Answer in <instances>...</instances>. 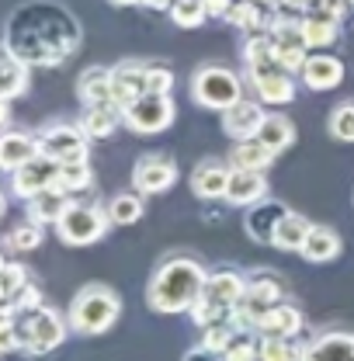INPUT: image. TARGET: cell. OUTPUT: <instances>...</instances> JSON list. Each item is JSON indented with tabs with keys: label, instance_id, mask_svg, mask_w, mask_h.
Segmentation results:
<instances>
[{
	"label": "cell",
	"instance_id": "ac0fdd59",
	"mask_svg": "<svg viewBox=\"0 0 354 361\" xmlns=\"http://www.w3.org/2000/svg\"><path fill=\"white\" fill-rule=\"evenodd\" d=\"M299 77H303V84L310 90H334L341 87V80H344V63L337 56H330V52H316V56L306 59Z\"/></svg>",
	"mask_w": 354,
	"mask_h": 361
},
{
	"label": "cell",
	"instance_id": "c3c4849f",
	"mask_svg": "<svg viewBox=\"0 0 354 361\" xmlns=\"http://www.w3.org/2000/svg\"><path fill=\"white\" fill-rule=\"evenodd\" d=\"M261 7H281V0H257Z\"/></svg>",
	"mask_w": 354,
	"mask_h": 361
},
{
	"label": "cell",
	"instance_id": "e575fe53",
	"mask_svg": "<svg viewBox=\"0 0 354 361\" xmlns=\"http://www.w3.org/2000/svg\"><path fill=\"white\" fill-rule=\"evenodd\" d=\"M261 361H303V344H295V337H261Z\"/></svg>",
	"mask_w": 354,
	"mask_h": 361
},
{
	"label": "cell",
	"instance_id": "5bb4252c",
	"mask_svg": "<svg viewBox=\"0 0 354 361\" xmlns=\"http://www.w3.org/2000/svg\"><path fill=\"white\" fill-rule=\"evenodd\" d=\"M111 73H115V104L118 108H126V104H133L135 97L149 94V63L126 59Z\"/></svg>",
	"mask_w": 354,
	"mask_h": 361
},
{
	"label": "cell",
	"instance_id": "b9f144b4",
	"mask_svg": "<svg viewBox=\"0 0 354 361\" xmlns=\"http://www.w3.org/2000/svg\"><path fill=\"white\" fill-rule=\"evenodd\" d=\"M149 90H153V94H171V90H174V73H171L167 66L149 63Z\"/></svg>",
	"mask_w": 354,
	"mask_h": 361
},
{
	"label": "cell",
	"instance_id": "7402d4cb",
	"mask_svg": "<svg viewBox=\"0 0 354 361\" xmlns=\"http://www.w3.org/2000/svg\"><path fill=\"white\" fill-rule=\"evenodd\" d=\"M70 195L66 191H59V188H45V191H39L35 198H28L25 205H28V219H35V223L42 226H56L59 219H63V212L70 209Z\"/></svg>",
	"mask_w": 354,
	"mask_h": 361
},
{
	"label": "cell",
	"instance_id": "8fae6325",
	"mask_svg": "<svg viewBox=\"0 0 354 361\" xmlns=\"http://www.w3.org/2000/svg\"><path fill=\"white\" fill-rule=\"evenodd\" d=\"M177 180V164L167 153H146L139 157L133 167V188L142 195H160V191H171Z\"/></svg>",
	"mask_w": 354,
	"mask_h": 361
},
{
	"label": "cell",
	"instance_id": "9c48e42d",
	"mask_svg": "<svg viewBox=\"0 0 354 361\" xmlns=\"http://www.w3.org/2000/svg\"><path fill=\"white\" fill-rule=\"evenodd\" d=\"M247 77H250V87L257 94V101H264V104H288V101H295V73H288L274 59L247 66Z\"/></svg>",
	"mask_w": 354,
	"mask_h": 361
},
{
	"label": "cell",
	"instance_id": "d6986e66",
	"mask_svg": "<svg viewBox=\"0 0 354 361\" xmlns=\"http://www.w3.org/2000/svg\"><path fill=\"white\" fill-rule=\"evenodd\" d=\"M288 209L281 205V202H271V198H261L257 205H250L247 209V216H243V229L250 233V240H257V243H271L274 240V229L281 223V216H285Z\"/></svg>",
	"mask_w": 354,
	"mask_h": 361
},
{
	"label": "cell",
	"instance_id": "ab89813d",
	"mask_svg": "<svg viewBox=\"0 0 354 361\" xmlns=\"http://www.w3.org/2000/svg\"><path fill=\"white\" fill-rule=\"evenodd\" d=\"M330 135L341 142H354V101H344L330 111Z\"/></svg>",
	"mask_w": 354,
	"mask_h": 361
},
{
	"label": "cell",
	"instance_id": "d4e9b609",
	"mask_svg": "<svg viewBox=\"0 0 354 361\" xmlns=\"http://www.w3.org/2000/svg\"><path fill=\"white\" fill-rule=\"evenodd\" d=\"M299 254H303L310 264H326V261H334V257L341 254V236H337V229L312 223L310 236H306V243H303Z\"/></svg>",
	"mask_w": 354,
	"mask_h": 361
},
{
	"label": "cell",
	"instance_id": "44dd1931",
	"mask_svg": "<svg viewBox=\"0 0 354 361\" xmlns=\"http://www.w3.org/2000/svg\"><path fill=\"white\" fill-rule=\"evenodd\" d=\"M39 135H25V133H4L0 139V167L7 174H14L18 167H25L32 157H39Z\"/></svg>",
	"mask_w": 354,
	"mask_h": 361
},
{
	"label": "cell",
	"instance_id": "4dcf8cb0",
	"mask_svg": "<svg viewBox=\"0 0 354 361\" xmlns=\"http://www.w3.org/2000/svg\"><path fill=\"white\" fill-rule=\"evenodd\" d=\"M226 21H229L233 28L247 32V35H254V32H264V28H267L264 7H261L257 0H233V7H229Z\"/></svg>",
	"mask_w": 354,
	"mask_h": 361
},
{
	"label": "cell",
	"instance_id": "bcb514c9",
	"mask_svg": "<svg viewBox=\"0 0 354 361\" xmlns=\"http://www.w3.org/2000/svg\"><path fill=\"white\" fill-rule=\"evenodd\" d=\"M312 7V0H281V11H288V14H306Z\"/></svg>",
	"mask_w": 354,
	"mask_h": 361
},
{
	"label": "cell",
	"instance_id": "f6af8a7d",
	"mask_svg": "<svg viewBox=\"0 0 354 361\" xmlns=\"http://www.w3.org/2000/svg\"><path fill=\"white\" fill-rule=\"evenodd\" d=\"M229 7H233V0H205L209 18H226V14H229Z\"/></svg>",
	"mask_w": 354,
	"mask_h": 361
},
{
	"label": "cell",
	"instance_id": "ba28073f",
	"mask_svg": "<svg viewBox=\"0 0 354 361\" xmlns=\"http://www.w3.org/2000/svg\"><path fill=\"white\" fill-rule=\"evenodd\" d=\"M122 118H126V126L139 135H157L164 133L171 122H174V101H171V94H142V97H135L133 104H126L122 108Z\"/></svg>",
	"mask_w": 354,
	"mask_h": 361
},
{
	"label": "cell",
	"instance_id": "3957f363",
	"mask_svg": "<svg viewBox=\"0 0 354 361\" xmlns=\"http://www.w3.org/2000/svg\"><path fill=\"white\" fill-rule=\"evenodd\" d=\"M243 292H247V274H240V271H233V268L212 271V274L205 278V285H202L198 302H195L191 313H188L191 316V323H198V326H212V323L229 319L233 306L240 302Z\"/></svg>",
	"mask_w": 354,
	"mask_h": 361
},
{
	"label": "cell",
	"instance_id": "f1b7e54d",
	"mask_svg": "<svg viewBox=\"0 0 354 361\" xmlns=\"http://www.w3.org/2000/svg\"><path fill=\"white\" fill-rule=\"evenodd\" d=\"M310 229H312V223L306 219V216H299V212H285L281 223H278V229H274L271 247H278V250H303Z\"/></svg>",
	"mask_w": 354,
	"mask_h": 361
},
{
	"label": "cell",
	"instance_id": "7c38bea8",
	"mask_svg": "<svg viewBox=\"0 0 354 361\" xmlns=\"http://www.w3.org/2000/svg\"><path fill=\"white\" fill-rule=\"evenodd\" d=\"M56 174H59V164L49 160L45 153H39V157H32L25 167H18V171L11 174V195L21 198V202H28V198H35L39 191L52 188V184H56Z\"/></svg>",
	"mask_w": 354,
	"mask_h": 361
},
{
	"label": "cell",
	"instance_id": "ffe728a7",
	"mask_svg": "<svg viewBox=\"0 0 354 361\" xmlns=\"http://www.w3.org/2000/svg\"><path fill=\"white\" fill-rule=\"evenodd\" d=\"M229 164L222 160H202L195 171H191V191L205 202H216V198H226V184H229Z\"/></svg>",
	"mask_w": 354,
	"mask_h": 361
},
{
	"label": "cell",
	"instance_id": "277c9868",
	"mask_svg": "<svg viewBox=\"0 0 354 361\" xmlns=\"http://www.w3.org/2000/svg\"><path fill=\"white\" fill-rule=\"evenodd\" d=\"M118 316H122V299L108 285H84L66 310L70 326L84 337H97V334L111 330Z\"/></svg>",
	"mask_w": 354,
	"mask_h": 361
},
{
	"label": "cell",
	"instance_id": "4316f807",
	"mask_svg": "<svg viewBox=\"0 0 354 361\" xmlns=\"http://www.w3.org/2000/svg\"><path fill=\"white\" fill-rule=\"evenodd\" d=\"M278 153H271L264 142L254 135V139H236L233 153H229V167H243V171H261L264 174L267 167L274 164Z\"/></svg>",
	"mask_w": 354,
	"mask_h": 361
},
{
	"label": "cell",
	"instance_id": "603a6c76",
	"mask_svg": "<svg viewBox=\"0 0 354 361\" xmlns=\"http://www.w3.org/2000/svg\"><path fill=\"white\" fill-rule=\"evenodd\" d=\"M118 122H126V118H122V108L115 101H108V104H87L84 115H80V129L90 139H108V135L118 129Z\"/></svg>",
	"mask_w": 354,
	"mask_h": 361
},
{
	"label": "cell",
	"instance_id": "cb8c5ba5",
	"mask_svg": "<svg viewBox=\"0 0 354 361\" xmlns=\"http://www.w3.org/2000/svg\"><path fill=\"white\" fill-rule=\"evenodd\" d=\"M77 94L84 104H108L115 101V73L104 66H90L84 70V77L77 80Z\"/></svg>",
	"mask_w": 354,
	"mask_h": 361
},
{
	"label": "cell",
	"instance_id": "74e56055",
	"mask_svg": "<svg viewBox=\"0 0 354 361\" xmlns=\"http://www.w3.org/2000/svg\"><path fill=\"white\" fill-rule=\"evenodd\" d=\"M39 306H45L42 302V288L35 285V281H28L11 302H4V319H14L18 313H32V310H39Z\"/></svg>",
	"mask_w": 354,
	"mask_h": 361
},
{
	"label": "cell",
	"instance_id": "83f0119b",
	"mask_svg": "<svg viewBox=\"0 0 354 361\" xmlns=\"http://www.w3.org/2000/svg\"><path fill=\"white\" fill-rule=\"evenodd\" d=\"M28 70L32 66L21 56L4 49V66H0V94H4V101H14V97H21L28 90Z\"/></svg>",
	"mask_w": 354,
	"mask_h": 361
},
{
	"label": "cell",
	"instance_id": "f35d334b",
	"mask_svg": "<svg viewBox=\"0 0 354 361\" xmlns=\"http://www.w3.org/2000/svg\"><path fill=\"white\" fill-rule=\"evenodd\" d=\"M28 281H32V278H28L25 264H18V261H4V268H0V295H4V302H11Z\"/></svg>",
	"mask_w": 354,
	"mask_h": 361
},
{
	"label": "cell",
	"instance_id": "d6a6232c",
	"mask_svg": "<svg viewBox=\"0 0 354 361\" xmlns=\"http://www.w3.org/2000/svg\"><path fill=\"white\" fill-rule=\"evenodd\" d=\"M90 184H94V174H90L87 160H80V164H59V174H56V184H52V188H59V191H66L70 198H77L80 191H87Z\"/></svg>",
	"mask_w": 354,
	"mask_h": 361
},
{
	"label": "cell",
	"instance_id": "484cf974",
	"mask_svg": "<svg viewBox=\"0 0 354 361\" xmlns=\"http://www.w3.org/2000/svg\"><path fill=\"white\" fill-rule=\"evenodd\" d=\"M299 25H303V39H306L310 49H326V45H334L341 39V21L330 18V14L306 11V14L299 18Z\"/></svg>",
	"mask_w": 354,
	"mask_h": 361
},
{
	"label": "cell",
	"instance_id": "7dc6e473",
	"mask_svg": "<svg viewBox=\"0 0 354 361\" xmlns=\"http://www.w3.org/2000/svg\"><path fill=\"white\" fill-rule=\"evenodd\" d=\"M142 7H153V11H171V4L174 0H139Z\"/></svg>",
	"mask_w": 354,
	"mask_h": 361
},
{
	"label": "cell",
	"instance_id": "ee69618b",
	"mask_svg": "<svg viewBox=\"0 0 354 361\" xmlns=\"http://www.w3.org/2000/svg\"><path fill=\"white\" fill-rule=\"evenodd\" d=\"M181 361H222V355L219 351H212V348H205V344H198V348H191Z\"/></svg>",
	"mask_w": 354,
	"mask_h": 361
},
{
	"label": "cell",
	"instance_id": "681fc988",
	"mask_svg": "<svg viewBox=\"0 0 354 361\" xmlns=\"http://www.w3.org/2000/svg\"><path fill=\"white\" fill-rule=\"evenodd\" d=\"M115 7H129V4H139V0H111Z\"/></svg>",
	"mask_w": 354,
	"mask_h": 361
},
{
	"label": "cell",
	"instance_id": "8d00e7d4",
	"mask_svg": "<svg viewBox=\"0 0 354 361\" xmlns=\"http://www.w3.org/2000/svg\"><path fill=\"white\" fill-rule=\"evenodd\" d=\"M202 330H205V334H202V344H205V348H212V351H219V355L233 344V341H236V337H240V334H243L233 319H222V323L202 326Z\"/></svg>",
	"mask_w": 354,
	"mask_h": 361
},
{
	"label": "cell",
	"instance_id": "836d02e7",
	"mask_svg": "<svg viewBox=\"0 0 354 361\" xmlns=\"http://www.w3.org/2000/svg\"><path fill=\"white\" fill-rule=\"evenodd\" d=\"M4 247H7L11 254H28V250L42 247V223H35V219H25L21 226H14V229L7 233Z\"/></svg>",
	"mask_w": 354,
	"mask_h": 361
},
{
	"label": "cell",
	"instance_id": "5b68a950",
	"mask_svg": "<svg viewBox=\"0 0 354 361\" xmlns=\"http://www.w3.org/2000/svg\"><path fill=\"white\" fill-rule=\"evenodd\" d=\"M14 326H18V341L25 351L32 355H45V351H56L63 341H66V326L70 319L59 316L49 306H39L32 313H18L14 316Z\"/></svg>",
	"mask_w": 354,
	"mask_h": 361
},
{
	"label": "cell",
	"instance_id": "60d3db41",
	"mask_svg": "<svg viewBox=\"0 0 354 361\" xmlns=\"http://www.w3.org/2000/svg\"><path fill=\"white\" fill-rule=\"evenodd\" d=\"M261 334L250 337V334H240L226 351H222V361H261V348H257Z\"/></svg>",
	"mask_w": 354,
	"mask_h": 361
},
{
	"label": "cell",
	"instance_id": "1f68e13d",
	"mask_svg": "<svg viewBox=\"0 0 354 361\" xmlns=\"http://www.w3.org/2000/svg\"><path fill=\"white\" fill-rule=\"evenodd\" d=\"M146 212V202H142V191H126V195H115L111 205H108V216L111 226H133L142 219Z\"/></svg>",
	"mask_w": 354,
	"mask_h": 361
},
{
	"label": "cell",
	"instance_id": "6da1fadb",
	"mask_svg": "<svg viewBox=\"0 0 354 361\" xmlns=\"http://www.w3.org/2000/svg\"><path fill=\"white\" fill-rule=\"evenodd\" d=\"M77 42H80V28L70 18V11L39 0L14 11V18L7 21L4 49L21 56L28 66H59L73 56Z\"/></svg>",
	"mask_w": 354,
	"mask_h": 361
},
{
	"label": "cell",
	"instance_id": "e0dca14e",
	"mask_svg": "<svg viewBox=\"0 0 354 361\" xmlns=\"http://www.w3.org/2000/svg\"><path fill=\"white\" fill-rule=\"evenodd\" d=\"M261 198H267V180L261 171H243V167H233L229 171V184H226V202L229 205L250 209Z\"/></svg>",
	"mask_w": 354,
	"mask_h": 361
},
{
	"label": "cell",
	"instance_id": "8992f818",
	"mask_svg": "<svg viewBox=\"0 0 354 361\" xmlns=\"http://www.w3.org/2000/svg\"><path fill=\"white\" fill-rule=\"evenodd\" d=\"M191 97L202 104V108H212V111H226L229 104H236L243 97V80L226 70V66H202L195 77H191Z\"/></svg>",
	"mask_w": 354,
	"mask_h": 361
},
{
	"label": "cell",
	"instance_id": "7a4b0ae2",
	"mask_svg": "<svg viewBox=\"0 0 354 361\" xmlns=\"http://www.w3.org/2000/svg\"><path fill=\"white\" fill-rule=\"evenodd\" d=\"M205 268L195 261V257H171L164 261L157 274L149 278V288H146V302L149 310L160 316H181L191 313V306L198 302L202 295V285H205Z\"/></svg>",
	"mask_w": 354,
	"mask_h": 361
},
{
	"label": "cell",
	"instance_id": "7bdbcfd3",
	"mask_svg": "<svg viewBox=\"0 0 354 361\" xmlns=\"http://www.w3.org/2000/svg\"><path fill=\"white\" fill-rule=\"evenodd\" d=\"M348 4L351 0H312V7L310 11H319V14H330V18H344V11H348Z\"/></svg>",
	"mask_w": 354,
	"mask_h": 361
},
{
	"label": "cell",
	"instance_id": "d590c367",
	"mask_svg": "<svg viewBox=\"0 0 354 361\" xmlns=\"http://www.w3.org/2000/svg\"><path fill=\"white\" fill-rule=\"evenodd\" d=\"M171 21L177 28H198L209 21V11H205V0H174L171 4Z\"/></svg>",
	"mask_w": 354,
	"mask_h": 361
},
{
	"label": "cell",
	"instance_id": "9a60e30c",
	"mask_svg": "<svg viewBox=\"0 0 354 361\" xmlns=\"http://www.w3.org/2000/svg\"><path fill=\"white\" fill-rule=\"evenodd\" d=\"M303 361H354V334L351 330H326L312 337L303 351Z\"/></svg>",
	"mask_w": 354,
	"mask_h": 361
},
{
	"label": "cell",
	"instance_id": "f907efd6",
	"mask_svg": "<svg viewBox=\"0 0 354 361\" xmlns=\"http://www.w3.org/2000/svg\"><path fill=\"white\" fill-rule=\"evenodd\" d=\"M351 4H354V0H351Z\"/></svg>",
	"mask_w": 354,
	"mask_h": 361
},
{
	"label": "cell",
	"instance_id": "4fadbf2b",
	"mask_svg": "<svg viewBox=\"0 0 354 361\" xmlns=\"http://www.w3.org/2000/svg\"><path fill=\"white\" fill-rule=\"evenodd\" d=\"M264 118H267L264 101L240 97L236 104H229L222 111V129H226V135H233V139H254V135L261 133Z\"/></svg>",
	"mask_w": 354,
	"mask_h": 361
},
{
	"label": "cell",
	"instance_id": "2e32d148",
	"mask_svg": "<svg viewBox=\"0 0 354 361\" xmlns=\"http://www.w3.org/2000/svg\"><path fill=\"white\" fill-rule=\"evenodd\" d=\"M303 310L295 306V302H274V306H267L264 316H261V323H257V334L261 337H299L303 334Z\"/></svg>",
	"mask_w": 354,
	"mask_h": 361
},
{
	"label": "cell",
	"instance_id": "f546056e",
	"mask_svg": "<svg viewBox=\"0 0 354 361\" xmlns=\"http://www.w3.org/2000/svg\"><path fill=\"white\" fill-rule=\"evenodd\" d=\"M257 139L264 142L271 153H285L292 142H295V126H292V118H285V115H267L264 126H261V133H257Z\"/></svg>",
	"mask_w": 354,
	"mask_h": 361
},
{
	"label": "cell",
	"instance_id": "30bf717a",
	"mask_svg": "<svg viewBox=\"0 0 354 361\" xmlns=\"http://www.w3.org/2000/svg\"><path fill=\"white\" fill-rule=\"evenodd\" d=\"M87 139L80 126H45L39 133V149L56 164H80L87 160Z\"/></svg>",
	"mask_w": 354,
	"mask_h": 361
},
{
	"label": "cell",
	"instance_id": "52a82bcc",
	"mask_svg": "<svg viewBox=\"0 0 354 361\" xmlns=\"http://www.w3.org/2000/svg\"><path fill=\"white\" fill-rule=\"evenodd\" d=\"M111 226L108 205H84V202H70V209L63 212V219L56 223V233L63 243L70 247H90L97 243Z\"/></svg>",
	"mask_w": 354,
	"mask_h": 361
}]
</instances>
